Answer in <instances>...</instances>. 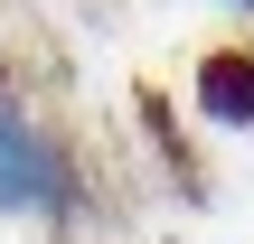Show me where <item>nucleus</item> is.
Here are the masks:
<instances>
[{
  "mask_svg": "<svg viewBox=\"0 0 254 244\" xmlns=\"http://www.w3.org/2000/svg\"><path fill=\"white\" fill-rule=\"evenodd\" d=\"M75 216H85L75 150L19 94H0V226H75Z\"/></svg>",
  "mask_w": 254,
  "mask_h": 244,
  "instance_id": "nucleus-1",
  "label": "nucleus"
},
{
  "mask_svg": "<svg viewBox=\"0 0 254 244\" xmlns=\"http://www.w3.org/2000/svg\"><path fill=\"white\" fill-rule=\"evenodd\" d=\"M198 113L226 122V132H254V47H217V56H198Z\"/></svg>",
  "mask_w": 254,
  "mask_h": 244,
  "instance_id": "nucleus-2",
  "label": "nucleus"
},
{
  "mask_svg": "<svg viewBox=\"0 0 254 244\" xmlns=\"http://www.w3.org/2000/svg\"><path fill=\"white\" fill-rule=\"evenodd\" d=\"M0 94H9V56H0Z\"/></svg>",
  "mask_w": 254,
  "mask_h": 244,
  "instance_id": "nucleus-3",
  "label": "nucleus"
},
{
  "mask_svg": "<svg viewBox=\"0 0 254 244\" xmlns=\"http://www.w3.org/2000/svg\"><path fill=\"white\" fill-rule=\"evenodd\" d=\"M236 9H254V0H236Z\"/></svg>",
  "mask_w": 254,
  "mask_h": 244,
  "instance_id": "nucleus-4",
  "label": "nucleus"
}]
</instances>
